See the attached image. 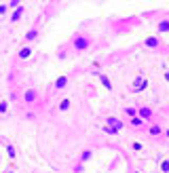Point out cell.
I'll use <instances>...</instances> for the list:
<instances>
[{"label": "cell", "mask_w": 169, "mask_h": 173, "mask_svg": "<svg viewBox=\"0 0 169 173\" xmlns=\"http://www.w3.org/2000/svg\"><path fill=\"white\" fill-rule=\"evenodd\" d=\"M131 125L135 127V125H142V118H137V116H131Z\"/></svg>", "instance_id": "5bb4252c"}, {"label": "cell", "mask_w": 169, "mask_h": 173, "mask_svg": "<svg viewBox=\"0 0 169 173\" xmlns=\"http://www.w3.org/2000/svg\"><path fill=\"white\" fill-rule=\"evenodd\" d=\"M137 114H140L142 118H150V116H152V110H150V108H140Z\"/></svg>", "instance_id": "3957f363"}, {"label": "cell", "mask_w": 169, "mask_h": 173, "mask_svg": "<svg viewBox=\"0 0 169 173\" xmlns=\"http://www.w3.org/2000/svg\"><path fill=\"white\" fill-rule=\"evenodd\" d=\"M158 32H169V21H161V23H158Z\"/></svg>", "instance_id": "8992f818"}, {"label": "cell", "mask_w": 169, "mask_h": 173, "mask_svg": "<svg viewBox=\"0 0 169 173\" xmlns=\"http://www.w3.org/2000/svg\"><path fill=\"white\" fill-rule=\"evenodd\" d=\"M104 131H106V133H110V135H112V133H119L116 129H112V127H110V125H106V127H104Z\"/></svg>", "instance_id": "9a60e30c"}, {"label": "cell", "mask_w": 169, "mask_h": 173, "mask_svg": "<svg viewBox=\"0 0 169 173\" xmlns=\"http://www.w3.org/2000/svg\"><path fill=\"white\" fill-rule=\"evenodd\" d=\"M19 57H21V59H25V57H30V49H23V51L19 53Z\"/></svg>", "instance_id": "2e32d148"}, {"label": "cell", "mask_w": 169, "mask_h": 173, "mask_svg": "<svg viewBox=\"0 0 169 173\" xmlns=\"http://www.w3.org/2000/svg\"><path fill=\"white\" fill-rule=\"evenodd\" d=\"M19 2L21 0H11V6H19Z\"/></svg>", "instance_id": "d6986e66"}, {"label": "cell", "mask_w": 169, "mask_h": 173, "mask_svg": "<svg viewBox=\"0 0 169 173\" xmlns=\"http://www.w3.org/2000/svg\"><path fill=\"white\" fill-rule=\"evenodd\" d=\"M167 137H169V131H167Z\"/></svg>", "instance_id": "44dd1931"}, {"label": "cell", "mask_w": 169, "mask_h": 173, "mask_svg": "<svg viewBox=\"0 0 169 173\" xmlns=\"http://www.w3.org/2000/svg\"><path fill=\"white\" fill-rule=\"evenodd\" d=\"M108 125L112 127V129H116V131H121V129H123V123L119 120L116 116H110V118H108Z\"/></svg>", "instance_id": "7a4b0ae2"}, {"label": "cell", "mask_w": 169, "mask_h": 173, "mask_svg": "<svg viewBox=\"0 0 169 173\" xmlns=\"http://www.w3.org/2000/svg\"><path fill=\"white\" fill-rule=\"evenodd\" d=\"M146 44H148V47H156L158 40H156V38H148V40H146Z\"/></svg>", "instance_id": "8fae6325"}, {"label": "cell", "mask_w": 169, "mask_h": 173, "mask_svg": "<svg viewBox=\"0 0 169 173\" xmlns=\"http://www.w3.org/2000/svg\"><path fill=\"white\" fill-rule=\"evenodd\" d=\"M59 108H61V110H68V108H70V102H68V99H64V102L59 104Z\"/></svg>", "instance_id": "e0dca14e"}, {"label": "cell", "mask_w": 169, "mask_h": 173, "mask_svg": "<svg viewBox=\"0 0 169 173\" xmlns=\"http://www.w3.org/2000/svg\"><path fill=\"white\" fill-rule=\"evenodd\" d=\"M74 47H76L78 51H83V49H87V47H89V40H87V38H83V36H78V38L74 40Z\"/></svg>", "instance_id": "6da1fadb"}, {"label": "cell", "mask_w": 169, "mask_h": 173, "mask_svg": "<svg viewBox=\"0 0 169 173\" xmlns=\"http://www.w3.org/2000/svg\"><path fill=\"white\" fill-rule=\"evenodd\" d=\"M6 106H8V104H6V102H0V112H2V114H4V112H6Z\"/></svg>", "instance_id": "ac0fdd59"}, {"label": "cell", "mask_w": 169, "mask_h": 173, "mask_svg": "<svg viewBox=\"0 0 169 173\" xmlns=\"http://www.w3.org/2000/svg\"><path fill=\"white\" fill-rule=\"evenodd\" d=\"M66 83H68V80H66L64 76H61V78L57 80V83H55V87H57V89H64V87H66Z\"/></svg>", "instance_id": "ba28073f"}, {"label": "cell", "mask_w": 169, "mask_h": 173, "mask_svg": "<svg viewBox=\"0 0 169 173\" xmlns=\"http://www.w3.org/2000/svg\"><path fill=\"white\" fill-rule=\"evenodd\" d=\"M144 87H146V78H140L137 83H133V89H135V91H142Z\"/></svg>", "instance_id": "5b68a950"}, {"label": "cell", "mask_w": 169, "mask_h": 173, "mask_svg": "<svg viewBox=\"0 0 169 173\" xmlns=\"http://www.w3.org/2000/svg\"><path fill=\"white\" fill-rule=\"evenodd\" d=\"M4 13H6V6L2 4V6H0V15H4Z\"/></svg>", "instance_id": "ffe728a7"}, {"label": "cell", "mask_w": 169, "mask_h": 173, "mask_svg": "<svg viewBox=\"0 0 169 173\" xmlns=\"http://www.w3.org/2000/svg\"><path fill=\"white\" fill-rule=\"evenodd\" d=\"M125 114H127V116H135V114H137V110H135V108H127Z\"/></svg>", "instance_id": "7c38bea8"}, {"label": "cell", "mask_w": 169, "mask_h": 173, "mask_svg": "<svg viewBox=\"0 0 169 173\" xmlns=\"http://www.w3.org/2000/svg\"><path fill=\"white\" fill-rule=\"evenodd\" d=\"M36 30H32V32H28V36H25V38H28V40H34V38H36Z\"/></svg>", "instance_id": "4fadbf2b"}, {"label": "cell", "mask_w": 169, "mask_h": 173, "mask_svg": "<svg viewBox=\"0 0 169 173\" xmlns=\"http://www.w3.org/2000/svg\"><path fill=\"white\" fill-rule=\"evenodd\" d=\"M34 99H36V93H34V91H28V93H25V102H34Z\"/></svg>", "instance_id": "52a82bcc"}, {"label": "cell", "mask_w": 169, "mask_h": 173, "mask_svg": "<svg viewBox=\"0 0 169 173\" xmlns=\"http://www.w3.org/2000/svg\"><path fill=\"white\" fill-rule=\"evenodd\" d=\"M21 15H23V8H21V6H17V11L11 15V19H13V21H19V19H21Z\"/></svg>", "instance_id": "277c9868"}, {"label": "cell", "mask_w": 169, "mask_h": 173, "mask_svg": "<svg viewBox=\"0 0 169 173\" xmlns=\"http://www.w3.org/2000/svg\"><path fill=\"white\" fill-rule=\"evenodd\" d=\"M102 85H104L106 89H112V85H110V80L106 78V76H102Z\"/></svg>", "instance_id": "30bf717a"}, {"label": "cell", "mask_w": 169, "mask_h": 173, "mask_svg": "<svg viewBox=\"0 0 169 173\" xmlns=\"http://www.w3.org/2000/svg\"><path fill=\"white\" fill-rule=\"evenodd\" d=\"M150 133H152V135H158V133H161V127H158V125H152V127H150Z\"/></svg>", "instance_id": "9c48e42d"}]
</instances>
